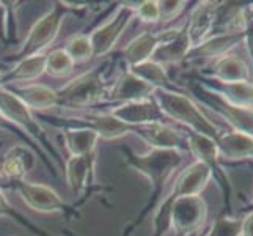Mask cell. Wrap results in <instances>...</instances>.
<instances>
[{
	"instance_id": "obj_1",
	"label": "cell",
	"mask_w": 253,
	"mask_h": 236,
	"mask_svg": "<svg viewBox=\"0 0 253 236\" xmlns=\"http://www.w3.org/2000/svg\"><path fill=\"white\" fill-rule=\"evenodd\" d=\"M159 109L164 115H169L174 120H179L182 123L189 125L195 129V134H203L208 137H215V128L202 115V112L186 96L170 92L158 93Z\"/></svg>"
},
{
	"instance_id": "obj_2",
	"label": "cell",
	"mask_w": 253,
	"mask_h": 236,
	"mask_svg": "<svg viewBox=\"0 0 253 236\" xmlns=\"http://www.w3.org/2000/svg\"><path fill=\"white\" fill-rule=\"evenodd\" d=\"M102 94L104 82L99 71H90L76 77L57 93L58 102H63L71 107H82L86 104L96 102L102 98Z\"/></svg>"
},
{
	"instance_id": "obj_3",
	"label": "cell",
	"mask_w": 253,
	"mask_h": 236,
	"mask_svg": "<svg viewBox=\"0 0 253 236\" xmlns=\"http://www.w3.org/2000/svg\"><path fill=\"white\" fill-rule=\"evenodd\" d=\"M181 154L176 150H158L154 148L145 156H130V164L151 180L156 189L162 186L171 170L176 167Z\"/></svg>"
},
{
	"instance_id": "obj_4",
	"label": "cell",
	"mask_w": 253,
	"mask_h": 236,
	"mask_svg": "<svg viewBox=\"0 0 253 236\" xmlns=\"http://www.w3.org/2000/svg\"><path fill=\"white\" fill-rule=\"evenodd\" d=\"M167 206L171 208V222L174 229L181 233L195 230L206 217V205L198 195L179 197Z\"/></svg>"
},
{
	"instance_id": "obj_5",
	"label": "cell",
	"mask_w": 253,
	"mask_h": 236,
	"mask_svg": "<svg viewBox=\"0 0 253 236\" xmlns=\"http://www.w3.org/2000/svg\"><path fill=\"white\" fill-rule=\"evenodd\" d=\"M60 24H62V16L58 11L47 13L44 17H41L30 30L29 38L24 43V47L21 50V55L24 58L38 55V52H41L55 40Z\"/></svg>"
},
{
	"instance_id": "obj_6",
	"label": "cell",
	"mask_w": 253,
	"mask_h": 236,
	"mask_svg": "<svg viewBox=\"0 0 253 236\" xmlns=\"http://www.w3.org/2000/svg\"><path fill=\"white\" fill-rule=\"evenodd\" d=\"M110 115L130 128V125L140 126L148 123H161L164 113L161 112L159 106L154 101L142 99V101L125 102L123 106L113 109L110 112Z\"/></svg>"
},
{
	"instance_id": "obj_7",
	"label": "cell",
	"mask_w": 253,
	"mask_h": 236,
	"mask_svg": "<svg viewBox=\"0 0 253 236\" xmlns=\"http://www.w3.org/2000/svg\"><path fill=\"white\" fill-rule=\"evenodd\" d=\"M16 185L21 197L24 198V202L30 208L41 213L63 211L65 202L50 188L42 185H32V183H25V181H17Z\"/></svg>"
},
{
	"instance_id": "obj_8",
	"label": "cell",
	"mask_w": 253,
	"mask_h": 236,
	"mask_svg": "<svg viewBox=\"0 0 253 236\" xmlns=\"http://www.w3.org/2000/svg\"><path fill=\"white\" fill-rule=\"evenodd\" d=\"M190 47V41L186 32L171 30L164 33L159 38V45L153 52V62L156 63H173L179 62L182 57H186Z\"/></svg>"
},
{
	"instance_id": "obj_9",
	"label": "cell",
	"mask_w": 253,
	"mask_h": 236,
	"mask_svg": "<svg viewBox=\"0 0 253 236\" xmlns=\"http://www.w3.org/2000/svg\"><path fill=\"white\" fill-rule=\"evenodd\" d=\"M209 178H211V169H209V165L198 161L179 177V180L176 181V185L173 188L171 197L167 200L165 206L179 197L198 195V192H202L205 186L208 185Z\"/></svg>"
},
{
	"instance_id": "obj_10",
	"label": "cell",
	"mask_w": 253,
	"mask_h": 236,
	"mask_svg": "<svg viewBox=\"0 0 253 236\" xmlns=\"http://www.w3.org/2000/svg\"><path fill=\"white\" fill-rule=\"evenodd\" d=\"M0 113L8 121H14L16 125H21L29 133L40 136L41 129L37 121L33 120L30 109L16 94L5 89H0Z\"/></svg>"
},
{
	"instance_id": "obj_11",
	"label": "cell",
	"mask_w": 253,
	"mask_h": 236,
	"mask_svg": "<svg viewBox=\"0 0 253 236\" xmlns=\"http://www.w3.org/2000/svg\"><path fill=\"white\" fill-rule=\"evenodd\" d=\"M129 17H130L129 10H121L115 16V19H112L106 25H102L101 29H98L91 35L88 40L93 49V57H101L113 47V45L120 38L121 32L126 27Z\"/></svg>"
},
{
	"instance_id": "obj_12",
	"label": "cell",
	"mask_w": 253,
	"mask_h": 236,
	"mask_svg": "<svg viewBox=\"0 0 253 236\" xmlns=\"http://www.w3.org/2000/svg\"><path fill=\"white\" fill-rule=\"evenodd\" d=\"M153 92H154V87L143 82L142 79L135 77L132 73H127L118 79V82L110 92V98L126 101V102L142 101V99H148V96Z\"/></svg>"
},
{
	"instance_id": "obj_13",
	"label": "cell",
	"mask_w": 253,
	"mask_h": 236,
	"mask_svg": "<svg viewBox=\"0 0 253 236\" xmlns=\"http://www.w3.org/2000/svg\"><path fill=\"white\" fill-rule=\"evenodd\" d=\"M35 164V154L25 146H14L13 150L5 156L2 164V173L13 181H22L25 173H29Z\"/></svg>"
},
{
	"instance_id": "obj_14",
	"label": "cell",
	"mask_w": 253,
	"mask_h": 236,
	"mask_svg": "<svg viewBox=\"0 0 253 236\" xmlns=\"http://www.w3.org/2000/svg\"><path fill=\"white\" fill-rule=\"evenodd\" d=\"M137 134H140L148 143H151L158 150H174L179 142L181 136L174 129L162 123H148L135 126Z\"/></svg>"
},
{
	"instance_id": "obj_15",
	"label": "cell",
	"mask_w": 253,
	"mask_h": 236,
	"mask_svg": "<svg viewBox=\"0 0 253 236\" xmlns=\"http://www.w3.org/2000/svg\"><path fill=\"white\" fill-rule=\"evenodd\" d=\"M217 154L223 159H242L253 154V137L242 133H231L217 142Z\"/></svg>"
},
{
	"instance_id": "obj_16",
	"label": "cell",
	"mask_w": 253,
	"mask_h": 236,
	"mask_svg": "<svg viewBox=\"0 0 253 236\" xmlns=\"http://www.w3.org/2000/svg\"><path fill=\"white\" fill-rule=\"evenodd\" d=\"M79 123L86 125L93 133L98 134V137H104V139H115L126 134L130 129L127 125L121 123L120 120H117L112 115H88V117H82V118H73Z\"/></svg>"
},
{
	"instance_id": "obj_17",
	"label": "cell",
	"mask_w": 253,
	"mask_h": 236,
	"mask_svg": "<svg viewBox=\"0 0 253 236\" xmlns=\"http://www.w3.org/2000/svg\"><path fill=\"white\" fill-rule=\"evenodd\" d=\"M93 164H94L93 153L85 154V156H73L71 159L68 161V165H66L68 183L74 194H79L86 186L90 173L93 170Z\"/></svg>"
},
{
	"instance_id": "obj_18",
	"label": "cell",
	"mask_w": 253,
	"mask_h": 236,
	"mask_svg": "<svg viewBox=\"0 0 253 236\" xmlns=\"http://www.w3.org/2000/svg\"><path fill=\"white\" fill-rule=\"evenodd\" d=\"M19 98L29 109H46L52 107L58 102V96L54 90L47 89L44 85H27L24 89L17 90Z\"/></svg>"
},
{
	"instance_id": "obj_19",
	"label": "cell",
	"mask_w": 253,
	"mask_h": 236,
	"mask_svg": "<svg viewBox=\"0 0 253 236\" xmlns=\"http://www.w3.org/2000/svg\"><path fill=\"white\" fill-rule=\"evenodd\" d=\"M158 45H159V37L151 33H143L140 37H137L134 41L129 43V46L125 49V57L132 66L140 65L153 55V52L158 47Z\"/></svg>"
},
{
	"instance_id": "obj_20",
	"label": "cell",
	"mask_w": 253,
	"mask_h": 236,
	"mask_svg": "<svg viewBox=\"0 0 253 236\" xmlns=\"http://www.w3.org/2000/svg\"><path fill=\"white\" fill-rule=\"evenodd\" d=\"M65 141L73 156H85L91 154L94 150L98 134L90 129H66L65 131Z\"/></svg>"
},
{
	"instance_id": "obj_21",
	"label": "cell",
	"mask_w": 253,
	"mask_h": 236,
	"mask_svg": "<svg viewBox=\"0 0 253 236\" xmlns=\"http://www.w3.org/2000/svg\"><path fill=\"white\" fill-rule=\"evenodd\" d=\"M215 76L226 84L247 82L249 68L238 57H226L215 66Z\"/></svg>"
},
{
	"instance_id": "obj_22",
	"label": "cell",
	"mask_w": 253,
	"mask_h": 236,
	"mask_svg": "<svg viewBox=\"0 0 253 236\" xmlns=\"http://www.w3.org/2000/svg\"><path fill=\"white\" fill-rule=\"evenodd\" d=\"M214 14H215V10L212 6L205 5L198 8V11L192 17L190 29L187 32L189 41L197 43L205 37L209 32V29H211V25L214 24Z\"/></svg>"
},
{
	"instance_id": "obj_23",
	"label": "cell",
	"mask_w": 253,
	"mask_h": 236,
	"mask_svg": "<svg viewBox=\"0 0 253 236\" xmlns=\"http://www.w3.org/2000/svg\"><path fill=\"white\" fill-rule=\"evenodd\" d=\"M135 77L142 79L143 82L150 84L151 87H162L169 82L167 74H165L162 65L153 62V60H146V62L140 63V65H135L130 69Z\"/></svg>"
},
{
	"instance_id": "obj_24",
	"label": "cell",
	"mask_w": 253,
	"mask_h": 236,
	"mask_svg": "<svg viewBox=\"0 0 253 236\" xmlns=\"http://www.w3.org/2000/svg\"><path fill=\"white\" fill-rule=\"evenodd\" d=\"M189 148L192 150L200 162L206 165L212 164L215 161L217 154V142H214L211 137L203 136V134H192L189 137Z\"/></svg>"
},
{
	"instance_id": "obj_25",
	"label": "cell",
	"mask_w": 253,
	"mask_h": 236,
	"mask_svg": "<svg viewBox=\"0 0 253 236\" xmlns=\"http://www.w3.org/2000/svg\"><path fill=\"white\" fill-rule=\"evenodd\" d=\"M44 69H46V57L38 54L33 57L22 58L21 63L10 74V79H14V81H32V79L38 77Z\"/></svg>"
},
{
	"instance_id": "obj_26",
	"label": "cell",
	"mask_w": 253,
	"mask_h": 236,
	"mask_svg": "<svg viewBox=\"0 0 253 236\" xmlns=\"http://www.w3.org/2000/svg\"><path fill=\"white\" fill-rule=\"evenodd\" d=\"M225 115L231 120V123L238 128V133H242L249 137L253 136V112L250 109L234 107L231 104H220Z\"/></svg>"
},
{
	"instance_id": "obj_27",
	"label": "cell",
	"mask_w": 253,
	"mask_h": 236,
	"mask_svg": "<svg viewBox=\"0 0 253 236\" xmlns=\"http://www.w3.org/2000/svg\"><path fill=\"white\" fill-rule=\"evenodd\" d=\"M225 96L234 107L250 109L253 106V87L249 82L226 84Z\"/></svg>"
},
{
	"instance_id": "obj_28",
	"label": "cell",
	"mask_w": 253,
	"mask_h": 236,
	"mask_svg": "<svg viewBox=\"0 0 253 236\" xmlns=\"http://www.w3.org/2000/svg\"><path fill=\"white\" fill-rule=\"evenodd\" d=\"M73 66H74V62L71 60V57L62 49L50 52L46 57V69L52 76H66L71 73Z\"/></svg>"
},
{
	"instance_id": "obj_29",
	"label": "cell",
	"mask_w": 253,
	"mask_h": 236,
	"mask_svg": "<svg viewBox=\"0 0 253 236\" xmlns=\"http://www.w3.org/2000/svg\"><path fill=\"white\" fill-rule=\"evenodd\" d=\"M65 52L71 57L73 62H82V60L93 57L90 40L86 37H74L73 40H69Z\"/></svg>"
},
{
	"instance_id": "obj_30",
	"label": "cell",
	"mask_w": 253,
	"mask_h": 236,
	"mask_svg": "<svg viewBox=\"0 0 253 236\" xmlns=\"http://www.w3.org/2000/svg\"><path fill=\"white\" fill-rule=\"evenodd\" d=\"M239 40V37H236V35H228V37H217L211 41L205 43V45L198 46L195 49V54L197 55H217V54H222V52L225 49H228L231 45H234Z\"/></svg>"
},
{
	"instance_id": "obj_31",
	"label": "cell",
	"mask_w": 253,
	"mask_h": 236,
	"mask_svg": "<svg viewBox=\"0 0 253 236\" xmlns=\"http://www.w3.org/2000/svg\"><path fill=\"white\" fill-rule=\"evenodd\" d=\"M241 229H242V221L222 217V219H219L214 224L212 230L209 232L208 236H239Z\"/></svg>"
},
{
	"instance_id": "obj_32",
	"label": "cell",
	"mask_w": 253,
	"mask_h": 236,
	"mask_svg": "<svg viewBox=\"0 0 253 236\" xmlns=\"http://www.w3.org/2000/svg\"><path fill=\"white\" fill-rule=\"evenodd\" d=\"M138 16L146 22H156L161 19L159 16V3L158 2H143L138 6Z\"/></svg>"
},
{
	"instance_id": "obj_33",
	"label": "cell",
	"mask_w": 253,
	"mask_h": 236,
	"mask_svg": "<svg viewBox=\"0 0 253 236\" xmlns=\"http://www.w3.org/2000/svg\"><path fill=\"white\" fill-rule=\"evenodd\" d=\"M159 5H162V6H159V16L164 21H170L171 17L176 16V13L182 8L181 2H164Z\"/></svg>"
},
{
	"instance_id": "obj_34",
	"label": "cell",
	"mask_w": 253,
	"mask_h": 236,
	"mask_svg": "<svg viewBox=\"0 0 253 236\" xmlns=\"http://www.w3.org/2000/svg\"><path fill=\"white\" fill-rule=\"evenodd\" d=\"M241 233H242V236H253V213L244 219Z\"/></svg>"
},
{
	"instance_id": "obj_35",
	"label": "cell",
	"mask_w": 253,
	"mask_h": 236,
	"mask_svg": "<svg viewBox=\"0 0 253 236\" xmlns=\"http://www.w3.org/2000/svg\"><path fill=\"white\" fill-rule=\"evenodd\" d=\"M2 214H10V216H16L14 214V211L10 208V205H8V202H6V198H5V195L2 194V190H0V216Z\"/></svg>"
},
{
	"instance_id": "obj_36",
	"label": "cell",
	"mask_w": 253,
	"mask_h": 236,
	"mask_svg": "<svg viewBox=\"0 0 253 236\" xmlns=\"http://www.w3.org/2000/svg\"><path fill=\"white\" fill-rule=\"evenodd\" d=\"M5 33V8L0 3V35Z\"/></svg>"
},
{
	"instance_id": "obj_37",
	"label": "cell",
	"mask_w": 253,
	"mask_h": 236,
	"mask_svg": "<svg viewBox=\"0 0 253 236\" xmlns=\"http://www.w3.org/2000/svg\"><path fill=\"white\" fill-rule=\"evenodd\" d=\"M10 183H13V181H10L3 173H0V190H3L5 188H8L10 186Z\"/></svg>"
},
{
	"instance_id": "obj_38",
	"label": "cell",
	"mask_w": 253,
	"mask_h": 236,
	"mask_svg": "<svg viewBox=\"0 0 253 236\" xmlns=\"http://www.w3.org/2000/svg\"><path fill=\"white\" fill-rule=\"evenodd\" d=\"M0 128H2V129L8 128V120H6V118H3L2 113H0Z\"/></svg>"
},
{
	"instance_id": "obj_39",
	"label": "cell",
	"mask_w": 253,
	"mask_h": 236,
	"mask_svg": "<svg viewBox=\"0 0 253 236\" xmlns=\"http://www.w3.org/2000/svg\"><path fill=\"white\" fill-rule=\"evenodd\" d=\"M2 81H3V76H2V73H0V84H2Z\"/></svg>"
}]
</instances>
